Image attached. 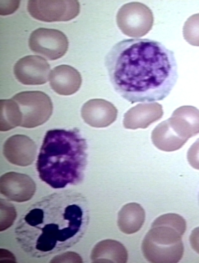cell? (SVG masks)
<instances>
[{
	"label": "cell",
	"instance_id": "17",
	"mask_svg": "<svg viewBox=\"0 0 199 263\" xmlns=\"http://www.w3.org/2000/svg\"><path fill=\"white\" fill-rule=\"evenodd\" d=\"M145 212L138 203H127L122 206L118 213L117 225L119 230L126 234L138 232L143 226Z\"/></svg>",
	"mask_w": 199,
	"mask_h": 263
},
{
	"label": "cell",
	"instance_id": "16",
	"mask_svg": "<svg viewBox=\"0 0 199 263\" xmlns=\"http://www.w3.org/2000/svg\"><path fill=\"white\" fill-rule=\"evenodd\" d=\"M91 259L92 263H125L128 259V253L119 242L106 239L98 242L94 246Z\"/></svg>",
	"mask_w": 199,
	"mask_h": 263
},
{
	"label": "cell",
	"instance_id": "7",
	"mask_svg": "<svg viewBox=\"0 0 199 263\" xmlns=\"http://www.w3.org/2000/svg\"><path fill=\"white\" fill-rule=\"evenodd\" d=\"M27 8L34 18L51 22L75 18L80 13V5L76 0H30Z\"/></svg>",
	"mask_w": 199,
	"mask_h": 263
},
{
	"label": "cell",
	"instance_id": "4",
	"mask_svg": "<svg viewBox=\"0 0 199 263\" xmlns=\"http://www.w3.org/2000/svg\"><path fill=\"white\" fill-rule=\"evenodd\" d=\"M185 219L176 213L160 216L144 238L141 250L146 260L153 263H176L183 257L182 238L186 230Z\"/></svg>",
	"mask_w": 199,
	"mask_h": 263
},
{
	"label": "cell",
	"instance_id": "1",
	"mask_svg": "<svg viewBox=\"0 0 199 263\" xmlns=\"http://www.w3.org/2000/svg\"><path fill=\"white\" fill-rule=\"evenodd\" d=\"M105 66L114 90L131 104L167 97L178 78L173 51L149 39H126L108 51Z\"/></svg>",
	"mask_w": 199,
	"mask_h": 263
},
{
	"label": "cell",
	"instance_id": "23",
	"mask_svg": "<svg viewBox=\"0 0 199 263\" xmlns=\"http://www.w3.org/2000/svg\"><path fill=\"white\" fill-rule=\"evenodd\" d=\"M59 262H77L82 263L81 257L77 253L74 252H66L60 255L55 256L50 263Z\"/></svg>",
	"mask_w": 199,
	"mask_h": 263
},
{
	"label": "cell",
	"instance_id": "9",
	"mask_svg": "<svg viewBox=\"0 0 199 263\" xmlns=\"http://www.w3.org/2000/svg\"><path fill=\"white\" fill-rule=\"evenodd\" d=\"M13 72L16 79L24 85H42L49 79L50 66L41 56L28 55L16 62Z\"/></svg>",
	"mask_w": 199,
	"mask_h": 263
},
{
	"label": "cell",
	"instance_id": "10",
	"mask_svg": "<svg viewBox=\"0 0 199 263\" xmlns=\"http://www.w3.org/2000/svg\"><path fill=\"white\" fill-rule=\"evenodd\" d=\"M36 191V184L28 175L15 172L4 173L0 178V191L7 199L17 202L29 200Z\"/></svg>",
	"mask_w": 199,
	"mask_h": 263
},
{
	"label": "cell",
	"instance_id": "19",
	"mask_svg": "<svg viewBox=\"0 0 199 263\" xmlns=\"http://www.w3.org/2000/svg\"><path fill=\"white\" fill-rule=\"evenodd\" d=\"M22 116L17 103L12 98L0 101V130L7 131L20 126Z\"/></svg>",
	"mask_w": 199,
	"mask_h": 263
},
{
	"label": "cell",
	"instance_id": "5",
	"mask_svg": "<svg viewBox=\"0 0 199 263\" xmlns=\"http://www.w3.org/2000/svg\"><path fill=\"white\" fill-rule=\"evenodd\" d=\"M17 104L22 116L20 127L32 128L47 122L53 112L50 98L41 91H24L12 98Z\"/></svg>",
	"mask_w": 199,
	"mask_h": 263
},
{
	"label": "cell",
	"instance_id": "8",
	"mask_svg": "<svg viewBox=\"0 0 199 263\" xmlns=\"http://www.w3.org/2000/svg\"><path fill=\"white\" fill-rule=\"evenodd\" d=\"M28 45L34 53L55 60L65 54L69 41L66 35L59 30L39 28L30 34Z\"/></svg>",
	"mask_w": 199,
	"mask_h": 263
},
{
	"label": "cell",
	"instance_id": "20",
	"mask_svg": "<svg viewBox=\"0 0 199 263\" xmlns=\"http://www.w3.org/2000/svg\"><path fill=\"white\" fill-rule=\"evenodd\" d=\"M184 39L192 45L199 46V13L190 16L183 28Z\"/></svg>",
	"mask_w": 199,
	"mask_h": 263
},
{
	"label": "cell",
	"instance_id": "21",
	"mask_svg": "<svg viewBox=\"0 0 199 263\" xmlns=\"http://www.w3.org/2000/svg\"><path fill=\"white\" fill-rule=\"evenodd\" d=\"M0 231L9 228L16 218V211L13 204L3 199L0 200Z\"/></svg>",
	"mask_w": 199,
	"mask_h": 263
},
{
	"label": "cell",
	"instance_id": "11",
	"mask_svg": "<svg viewBox=\"0 0 199 263\" xmlns=\"http://www.w3.org/2000/svg\"><path fill=\"white\" fill-rule=\"evenodd\" d=\"M2 151L4 157L11 163L26 166L34 161L37 146L28 136L23 134H15L5 141Z\"/></svg>",
	"mask_w": 199,
	"mask_h": 263
},
{
	"label": "cell",
	"instance_id": "22",
	"mask_svg": "<svg viewBox=\"0 0 199 263\" xmlns=\"http://www.w3.org/2000/svg\"><path fill=\"white\" fill-rule=\"evenodd\" d=\"M187 156L190 165L199 170V138L190 146Z\"/></svg>",
	"mask_w": 199,
	"mask_h": 263
},
{
	"label": "cell",
	"instance_id": "15",
	"mask_svg": "<svg viewBox=\"0 0 199 263\" xmlns=\"http://www.w3.org/2000/svg\"><path fill=\"white\" fill-rule=\"evenodd\" d=\"M51 88L57 94L68 96L77 92L82 84V77L79 71L68 65H61L54 68L50 73Z\"/></svg>",
	"mask_w": 199,
	"mask_h": 263
},
{
	"label": "cell",
	"instance_id": "3",
	"mask_svg": "<svg viewBox=\"0 0 199 263\" xmlns=\"http://www.w3.org/2000/svg\"><path fill=\"white\" fill-rule=\"evenodd\" d=\"M87 148L77 128L47 131L36 163L39 178L55 189L80 183L87 164Z\"/></svg>",
	"mask_w": 199,
	"mask_h": 263
},
{
	"label": "cell",
	"instance_id": "13",
	"mask_svg": "<svg viewBox=\"0 0 199 263\" xmlns=\"http://www.w3.org/2000/svg\"><path fill=\"white\" fill-rule=\"evenodd\" d=\"M162 106L157 102L138 104L123 116V125L127 129H146L162 118Z\"/></svg>",
	"mask_w": 199,
	"mask_h": 263
},
{
	"label": "cell",
	"instance_id": "18",
	"mask_svg": "<svg viewBox=\"0 0 199 263\" xmlns=\"http://www.w3.org/2000/svg\"><path fill=\"white\" fill-rule=\"evenodd\" d=\"M151 138L158 149L167 152L179 149L187 141L174 131L167 120L159 124L153 129Z\"/></svg>",
	"mask_w": 199,
	"mask_h": 263
},
{
	"label": "cell",
	"instance_id": "2",
	"mask_svg": "<svg viewBox=\"0 0 199 263\" xmlns=\"http://www.w3.org/2000/svg\"><path fill=\"white\" fill-rule=\"evenodd\" d=\"M89 211L87 198L79 192L66 190L47 195L21 215L15 228L16 240L33 258L64 251L84 236Z\"/></svg>",
	"mask_w": 199,
	"mask_h": 263
},
{
	"label": "cell",
	"instance_id": "6",
	"mask_svg": "<svg viewBox=\"0 0 199 263\" xmlns=\"http://www.w3.org/2000/svg\"><path fill=\"white\" fill-rule=\"evenodd\" d=\"M116 19L118 28L124 34L136 38L148 33L154 23L150 8L136 1L123 4L118 10Z\"/></svg>",
	"mask_w": 199,
	"mask_h": 263
},
{
	"label": "cell",
	"instance_id": "14",
	"mask_svg": "<svg viewBox=\"0 0 199 263\" xmlns=\"http://www.w3.org/2000/svg\"><path fill=\"white\" fill-rule=\"evenodd\" d=\"M167 121L174 131L186 141L199 133V110L194 106L177 108Z\"/></svg>",
	"mask_w": 199,
	"mask_h": 263
},
{
	"label": "cell",
	"instance_id": "12",
	"mask_svg": "<svg viewBox=\"0 0 199 263\" xmlns=\"http://www.w3.org/2000/svg\"><path fill=\"white\" fill-rule=\"evenodd\" d=\"M118 111L110 102L94 99L86 102L81 109V116L86 123L97 128H105L115 121Z\"/></svg>",
	"mask_w": 199,
	"mask_h": 263
},
{
	"label": "cell",
	"instance_id": "24",
	"mask_svg": "<svg viewBox=\"0 0 199 263\" xmlns=\"http://www.w3.org/2000/svg\"><path fill=\"white\" fill-rule=\"evenodd\" d=\"M189 239L191 247L199 254V227L192 231Z\"/></svg>",
	"mask_w": 199,
	"mask_h": 263
}]
</instances>
